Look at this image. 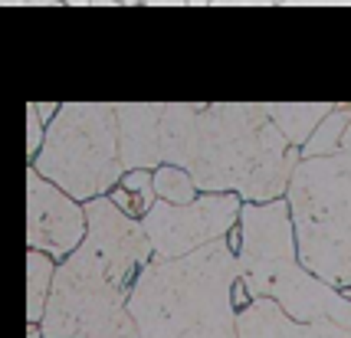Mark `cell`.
Masks as SVG:
<instances>
[{
  "label": "cell",
  "mask_w": 351,
  "mask_h": 338,
  "mask_svg": "<svg viewBox=\"0 0 351 338\" xmlns=\"http://www.w3.org/2000/svg\"><path fill=\"white\" fill-rule=\"evenodd\" d=\"M43 138H46V122L33 112V106H27V161L36 158V152L43 148Z\"/></svg>",
  "instance_id": "17"
},
{
  "label": "cell",
  "mask_w": 351,
  "mask_h": 338,
  "mask_svg": "<svg viewBox=\"0 0 351 338\" xmlns=\"http://www.w3.org/2000/svg\"><path fill=\"white\" fill-rule=\"evenodd\" d=\"M119 3H122V7H135L138 0H119Z\"/></svg>",
  "instance_id": "28"
},
{
  "label": "cell",
  "mask_w": 351,
  "mask_h": 338,
  "mask_svg": "<svg viewBox=\"0 0 351 338\" xmlns=\"http://www.w3.org/2000/svg\"><path fill=\"white\" fill-rule=\"evenodd\" d=\"M266 115L273 119L279 135L289 141L292 148H302L315 125L332 112V102H263Z\"/></svg>",
  "instance_id": "12"
},
{
  "label": "cell",
  "mask_w": 351,
  "mask_h": 338,
  "mask_svg": "<svg viewBox=\"0 0 351 338\" xmlns=\"http://www.w3.org/2000/svg\"><path fill=\"white\" fill-rule=\"evenodd\" d=\"M152 178H154V194L165 204H191L200 194L194 181H191V174L178 168V165H161V168L152 171Z\"/></svg>",
  "instance_id": "16"
},
{
  "label": "cell",
  "mask_w": 351,
  "mask_h": 338,
  "mask_svg": "<svg viewBox=\"0 0 351 338\" xmlns=\"http://www.w3.org/2000/svg\"><path fill=\"white\" fill-rule=\"evenodd\" d=\"M214 7H276V0H214Z\"/></svg>",
  "instance_id": "19"
},
{
  "label": "cell",
  "mask_w": 351,
  "mask_h": 338,
  "mask_svg": "<svg viewBox=\"0 0 351 338\" xmlns=\"http://www.w3.org/2000/svg\"><path fill=\"white\" fill-rule=\"evenodd\" d=\"M240 207L243 200L237 194H197L191 204L154 200L152 210L141 217V227L154 256L174 260L230 237L240 224Z\"/></svg>",
  "instance_id": "7"
},
{
  "label": "cell",
  "mask_w": 351,
  "mask_h": 338,
  "mask_svg": "<svg viewBox=\"0 0 351 338\" xmlns=\"http://www.w3.org/2000/svg\"><path fill=\"white\" fill-rule=\"evenodd\" d=\"M60 263L40 250H27V325H40Z\"/></svg>",
  "instance_id": "14"
},
{
  "label": "cell",
  "mask_w": 351,
  "mask_h": 338,
  "mask_svg": "<svg viewBox=\"0 0 351 338\" xmlns=\"http://www.w3.org/2000/svg\"><path fill=\"white\" fill-rule=\"evenodd\" d=\"M82 210H86V243L92 246V253L102 260V266H106L108 273L119 279L122 286L132 289L138 273L154 256L141 220L119 210L108 200V194L106 197L86 200Z\"/></svg>",
  "instance_id": "8"
},
{
  "label": "cell",
  "mask_w": 351,
  "mask_h": 338,
  "mask_svg": "<svg viewBox=\"0 0 351 338\" xmlns=\"http://www.w3.org/2000/svg\"><path fill=\"white\" fill-rule=\"evenodd\" d=\"M89 7H122L119 0H89Z\"/></svg>",
  "instance_id": "23"
},
{
  "label": "cell",
  "mask_w": 351,
  "mask_h": 338,
  "mask_svg": "<svg viewBox=\"0 0 351 338\" xmlns=\"http://www.w3.org/2000/svg\"><path fill=\"white\" fill-rule=\"evenodd\" d=\"M27 338H43V332H40V325H27Z\"/></svg>",
  "instance_id": "24"
},
{
  "label": "cell",
  "mask_w": 351,
  "mask_h": 338,
  "mask_svg": "<svg viewBox=\"0 0 351 338\" xmlns=\"http://www.w3.org/2000/svg\"><path fill=\"white\" fill-rule=\"evenodd\" d=\"M141 7H187V0H138Z\"/></svg>",
  "instance_id": "21"
},
{
  "label": "cell",
  "mask_w": 351,
  "mask_h": 338,
  "mask_svg": "<svg viewBox=\"0 0 351 338\" xmlns=\"http://www.w3.org/2000/svg\"><path fill=\"white\" fill-rule=\"evenodd\" d=\"M214 0H187V7H210Z\"/></svg>",
  "instance_id": "27"
},
{
  "label": "cell",
  "mask_w": 351,
  "mask_h": 338,
  "mask_svg": "<svg viewBox=\"0 0 351 338\" xmlns=\"http://www.w3.org/2000/svg\"><path fill=\"white\" fill-rule=\"evenodd\" d=\"M0 7H27V0H0Z\"/></svg>",
  "instance_id": "25"
},
{
  "label": "cell",
  "mask_w": 351,
  "mask_h": 338,
  "mask_svg": "<svg viewBox=\"0 0 351 338\" xmlns=\"http://www.w3.org/2000/svg\"><path fill=\"white\" fill-rule=\"evenodd\" d=\"M282 7H351V0H282Z\"/></svg>",
  "instance_id": "18"
},
{
  "label": "cell",
  "mask_w": 351,
  "mask_h": 338,
  "mask_svg": "<svg viewBox=\"0 0 351 338\" xmlns=\"http://www.w3.org/2000/svg\"><path fill=\"white\" fill-rule=\"evenodd\" d=\"M246 302L233 233L187 256H152L128 289L138 338H237Z\"/></svg>",
  "instance_id": "2"
},
{
  "label": "cell",
  "mask_w": 351,
  "mask_h": 338,
  "mask_svg": "<svg viewBox=\"0 0 351 338\" xmlns=\"http://www.w3.org/2000/svg\"><path fill=\"white\" fill-rule=\"evenodd\" d=\"M62 0H27V7H60Z\"/></svg>",
  "instance_id": "22"
},
{
  "label": "cell",
  "mask_w": 351,
  "mask_h": 338,
  "mask_svg": "<svg viewBox=\"0 0 351 338\" xmlns=\"http://www.w3.org/2000/svg\"><path fill=\"white\" fill-rule=\"evenodd\" d=\"M30 168L79 204L106 197L125 174L119 161L115 102H60Z\"/></svg>",
  "instance_id": "5"
},
{
  "label": "cell",
  "mask_w": 351,
  "mask_h": 338,
  "mask_svg": "<svg viewBox=\"0 0 351 338\" xmlns=\"http://www.w3.org/2000/svg\"><path fill=\"white\" fill-rule=\"evenodd\" d=\"M286 200L302 266L338 292L351 286V122L335 154L299 158Z\"/></svg>",
  "instance_id": "4"
},
{
  "label": "cell",
  "mask_w": 351,
  "mask_h": 338,
  "mask_svg": "<svg viewBox=\"0 0 351 338\" xmlns=\"http://www.w3.org/2000/svg\"><path fill=\"white\" fill-rule=\"evenodd\" d=\"M66 7H89V0H62Z\"/></svg>",
  "instance_id": "26"
},
{
  "label": "cell",
  "mask_w": 351,
  "mask_h": 338,
  "mask_svg": "<svg viewBox=\"0 0 351 338\" xmlns=\"http://www.w3.org/2000/svg\"><path fill=\"white\" fill-rule=\"evenodd\" d=\"M30 106H33V112H36V115H40L46 125L53 122V115L60 112V102H30Z\"/></svg>",
  "instance_id": "20"
},
{
  "label": "cell",
  "mask_w": 351,
  "mask_h": 338,
  "mask_svg": "<svg viewBox=\"0 0 351 338\" xmlns=\"http://www.w3.org/2000/svg\"><path fill=\"white\" fill-rule=\"evenodd\" d=\"M237 338H351V325L338 322H295L273 299H250L237 312Z\"/></svg>",
  "instance_id": "11"
},
{
  "label": "cell",
  "mask_w": 351,
  "mask_h": 338,
  "mask_svg": "<svg viewBox=\"0 0 351 338\" xmlns=\"http://www.w3.org/2000/svg\"><path fill=\"white\" fill-rule=\"evenodd\" d=\"M86 240V210L66 191L27 168V250L62 263Z\"/></svg>",
  "instance_id": "9"
},
{
  "label": "cell",
  "mask_w": 351,
  "mask_h": 338,
  "mask_svg": "<svg viewBox=\"0 0 351 338\" xmlns=\"http://www.w3.org/2000/svg\"><path fill=\"white\" fill-rule=\"evenodd\" d=\"M165 102H115V128H119V161L122 171L161 168V128Z\"/></svg>",
  "instance_id": "10"
},
{
  "label": "cell",
  "mask_w": 351,
  "mask_h": 338,
  "mask_svg": "<svg viewBox=\"0 0 351 338\" xmlns=\"http://www.w3.org/2000/svg\"><path fill=\"white\" fill-rule=\"evenodd\" d=\"M341 295H345V299H351V286H345V289H341Z\"/></svg>",
  "instance_id": "29"
},
{
  "label": "cell",
  "mask_w": 351,
  "mask_h": 338,
  "mask_svg": "<svg viewBox=\"0 0 351 338\" xmlns=\"http://www.w3.org/2000/svg\"><path fill=\"white\" fill-rule=\"evenodd\" d=\"M40 332L43 338H138L128 286L108 273L86 240L56 266Z\"/></svg>",
  "instance_id": "6"
},
{
  "label": "cell",
  "mask_w": 351,
  "mask_h": 338,
  "mask_svg": "<svg viewBox=\"0 0 351 338\" xmlns=\"http://www.w3.org/2000/svg\"><path fill=\"white\" fill-rule=\"evenodd\" d=\"M108 200L119 207V210H125L128 217H135V220H141V217L152 210V204L158 200V194H154V178L152 171L138 168V171H125L122 178H119V184L108 191Z\"/></svg>",
  "instance_id": "13"
},
{
  "label": "cell",
  "mask_w": 351,
  "mask_h": 338,
  "mask_svg": "<svg viewBox=\"0 0 351 338\" xmlns=\"http://www.w3.org/2000/svg\"><path fill=\"white\" fill-rule=\"evenodd\" d=\"M276 7H282V0H276Z\"/></svg>",
  "instance_id": "30"
},
{
  "label": "cell",
  "mask_w": 351,
  "mask_h": 338,
  "mask_svg": "<svg viewBox=\"0 0 351 338\" xmlns=\"http://www.w3.org/2000/svg\"><path fill=\"white\" fill-rule=\"evenodd\" d=\"M161 161L191 174L200 194H237L243 204L286 197L299 148L279 135L263 102H165Z\"/></svg>",
  "instance_id": "1"
},
{
  "label": "cell",
  "mask_w": 351,
  "mask_h": 338,
  "mask_svg": "<svg viewBox=\"0 0 351 338\" xmlns=\"http://www.w3.org/2000/svg\"><path fill=\"white\" fill-rule=\"evenodd\" d=\"M240 279L250 299H273L295 322H338L351 325V299L319 276H312L295 250L289 200L243 204L240 224L233 230Z\"/></svg>",
  "instance_id": "3"
},
{
  "label": "cell",
  "mask_w": 351,
  "mask_h": 338,
  "mask_svg": "<svg viewBox=\"0 0 351 338\" xmlns=\"http://www.w3.org/2000/svg\"><path fill=\"white\" fill-rule=\"evenodd\" d=\"M351 122V102H338L332 106V112L315 125V132L308 135V141L299 148V158H325V154H335L341 148V138L348 132Z\"/></svg>",
  "instance_id": "15"
}]
</instances>
